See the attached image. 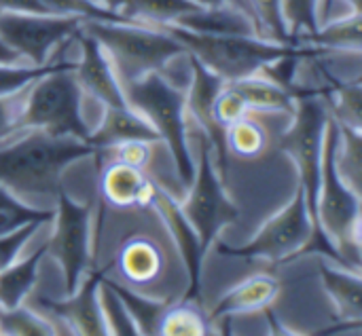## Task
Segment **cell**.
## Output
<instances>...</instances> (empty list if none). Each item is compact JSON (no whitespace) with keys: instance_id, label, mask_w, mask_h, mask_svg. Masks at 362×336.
<instances>
[{"instance_id":"obj_1","label":"cell","mask_w":362,"mask_h":336,"mask_svg":"<svg viewBox=\"0 0 362 336\" xmlns=\"http://www.w3.org/2000/svg\"><path fill=\"white\" fill-rule=\"evenodd\" d=\"M95 148L70 136L23 129V136L0 148V186L13 195H49L62 191V172Z\"/></svg>"},{"instance_id":"obj_2","label":"cell","mask_w":362,"mask_h":336,"mask_svg":"<svg viewBox=\"0 0 362 336\" xmlns=\"http://www.w3.org/2000/svg\"><path fill=\"white\" fill-rule=\"evenodd\" d=\"M98 40L121 83H132L148 72H163L170 61L187 55L185 47L163 28L134 21H83Z\"/></svg>"},{"instance_id":"obj_3","label":"cell","mask_w":362,"mask_h":336,"mask_svg":"<svg viewBox=\"0 0 362 336\" xmlns=\"http://www.w3.org/2000/svg\"><path fill=\"white\" fill-rule=\"evenodd\" d=\"M337 123L331 116L325 131L316 222L341 254L344 267L361 271V193H356L335 167Z\"/></svg>"},{"instance_id":"obj_4","label":"cell","mask_w":362,"mask_h":336,"mask_svg":"<svg viewBox=\"0 0 362 336\" xmlns=\"http://www.w3.org/2000/svg\"><path fill=\"white\" fill-rule=\"evenodd\" d=\"M72 68L74 64L62 61L25 89L19 114L21 131L40 129L51 136H70L87 142L91 129L81 114V87Z\"/></svg>"},{"instance_id":"obj_5","label":"cell","mask_w":362,"mask_h":336,"mask_svg":"<svg viewBox=\"0 0 362 336\" xmlns=\"http://www.w3.org/2000/svg\"><path fill=\"white\" fill-rule=\"evenodd\" d=\"M125 100L136 108L159 133L172 152L176 163L178 178L185 188L193 182L195 165L187 144V125H185V91L168 83L161 72H148L138 80L121 83Z\"/></svg>"},{"instance_id":"obj_6","label":"cell","mask_w":362,"mask_h":336,"mask_svg":"<svg viewBox=\"0 0 362 336\" xmlns=\"http://www.w3.org/2000/svg\"><path fill=\"white\" fill-rule=\"evenodd\" d=\"M168 34H172L206 70L223 78L225 83L257 74L272 59L293 51L297 44H284L276 40H267L261 36H212V34H195L178 25H159Z\"/></svg>"},{"instance_id":"obj_7","label":"cell","mask_w":362,"mask_h":336,"mask_svg":"<svg viewBox=\"0 0 362 336\" xmlns=\"http://www.w3.org/2000/svg\"><path fill=\"white\" fill-rule=\"evenodd\" d=\"M293 125L280 138L278 148L286 152L299 169V186L303 188L310 214L316 222V199L320 186V163L325 148V131L331 119L329 106L316 91H305L297 97L293 110Z\"/></svg>"},{"instance_id":"obj_8","label":"cell","mask_w":362,"mask_h":336,"mask_svg":"<svg viewBox=\"0 0 362 336\" xmlns=\"http://www.w3.org/2000/svg\"><path fill=\"white\" fill-rule=\"evenodd\" d=\"M214 150L208 138H199V165L195 169L193 182L189 184V195L180 203L182 214L197 233L202 252L206 254L218 233L231 224L240 212L225 193L223 176L214 167Z\"/></svg>"},{"instance_id":"obj_9","label":"cell","mask_w":362,"mask_h":336,"mask_svg":"<svg viewBox=\"0 0 362 336\" xmlns=\"http://www.w3.org/2000/svg\"><path fill=\"white\" fill-rule=\"evenodd\" d=\"M312 231H314V218L310 214L303 188L299 186L295 197L288 201V205L280 210L278 214H274L246 246L231 248V246L221 244L218 250L225 256L259 258V260L278 265V263L299 256Z\"/></svg>"},{"instance_id":"obj_10","label":"cell","mask_w":362,"mask_h":336,"mask_svg":"<svg viewBox=\"0 0 362 336\" xmlns=\"http://www.w3.org/2000/svg\"><path fill=\"white\" fill-rule=\"evenodd\" d=\"M83 19L55 13H0V38L25 64L45 66L55 49L66 47Z\"/></svg>"},{"instance_id":"obj_11","label":"cell","mask_w":362,"mask_h":336,"mask_svg":"<svg viewBox=\"0 0 362 336\" xmlns=\"http://www.w3.org/2000/svg\"><path fill=\"white\" fill-rule=\"evenodd\" d=\"M55 201V229L47 241V254L59 263L66 292L72 294L83 282L91 263V205L76 203L66 195L64 188L57 193Z\"/></svg>"},{"instance_id":"obj_12","label":"cell","mask_w":362,"mask_h":336,"mask_svg":"<svg viewBox=\"0 0 362 336\" xmlns=\"http://www.w3.org/2000/svg\"><path fill=\"white\" fill-rule=\"evenodd\" d=\"M76 44L81 49V57L74 64L72 74L81 91L95 97L100 104H104V108L127 106L123 85L98 40L81 28L76 32Z\"/></svg>"},{"instance_id":"obj_13","label":"cell","mask_w":362,"mask_h":336,"mask_svg":"<svg viewBox=\"0 0 362 336\" xmlns=\"http://www.w3.org/2000/svg\"><path fill=\"white\" fill-rule=\"evenodd\" d=\"M189 57V66H191V85L189 91L185 93V110H189V114L193 116V121L202 127L204 136L208 138V142L212 144V150L216 155V163H218V174L225 176L227 172V142H225V129L216 123L214 114H212V106L214 100L218 95V91L223 89L225 80L218 78L216 74H212L210 70H206L197 59Z\"/></svg>"},{"instance_id":"obj_14","label":"cell","mask_w":362,"mask_h":336,"mask_svg":"<svg viewBox=\"0 0 362 336\" xmlns=\"http://www.w3.org/2000/svg\"><path fill=\"white\" fill-rule=\"evenodd\" d=\"M104 275L93 271L78 284V288L68 294L66 301H49L40 299L42 311L49 313L53 320H59L68 326V332L81 336H104L106 326L100 311L98 301V286Z\"/></svg>"},{"instance_id":"obj_15","label":"cell","mask_w":362,"mask_h":336,"mask_svg":"<svg viewBox=\"0 0 362 336\" xmlns=\"http://www.w3.org/2000/svg\"><path fill=\"white\" fill-rule=\"evenodd\" d=\"M157 184L146 176V169H138L119 161L100 165V197L104 205L115 210H146L153 208Z\"/></svg>"},{"instance_id":"obj_16","label":"cell","mask_w":362,"mask_h":336,"mask_svg":"<svg viewBox=\"0 0 362 336\" xmlns=\"http://www.w3.org/2000/svg\"><path fill=\"white\" fill-rule=\"evenodd\" d=\"M153 208L159 212V216L163 218L182 260H185V267L189 271V280H191V286H189V296L187 299H195L197 296V288H199V269H202V258H204V252H202V246H199V239H197V233L195 229L191 227V222L187 220V216L182 214L180 210V203L161 186H157L155 191V199H153Z\"/></svg>"},{"instance_id":"obj_17","label":"cell","mask_w":362,"mask_h":336,"mask_svg":"<svg viewBox=\"0 0 362 336\" xmlns=\"http://www.w3.org/2000/svg\"><path fill=\"white\" fill-rule=\"evenodd\" d=\"M172 25L185 28L195 34L212 36H259L252 15L240 2L233 0L214 6H197Z\"/></svg>"},{"instance_id":"obj_18","label":"cell","mask_w":362,"mask_h":336,"mask_svg":"<svg viewBox=\"0 0 362 336\" xmlns=\"http://www.w3.org/2000/svg\"><path fill=\"white\" fill-rule=\"evenodd\" d=\"M280 296V282L269 273H257L233 286L208 316L210 322L231 316H250L269 309Z\"/></svg>"},{"instance_id":"obj_19","label":"cell","mask_w":362,"mask_h":336,"mask_svg":"<svg viewBox=\"0 0 362 336\" xmlns=\"http://www.w3.org/2000/svg\"><path fill=\"white\" fill-rule=\"evenodd\" d=\"M115 263L119 275L136 288L155 284L165 265L159 244L146 235H132L123 239Z\"/></svg>"},{"instance_id":"obj_20","label":"cell","mask_w":362,"mask_h":336,"mask_svg":"<svg viewBox=\"0 0 362 336\" xmlns=\"http://www.w3.org/2000/svg\"><path fill=\"white\" fill-rule=\"evenodd\" d=\"M129 140H144L153 144L159 140V133L136 108L127 104L119 108H106L100 125L89 131L87 144L93 148H108Z\"/></svg>"},{"instance_id":"obj_21","label":"cell","mask_w":362,"mask_h":336,"mask_svg":"<svg viewBox=\"0 0 362 336\" xmlns=\"http://www.w3.org/2000/svg\"><path fill=\"white\" fill-rule=\"evenodd\" d=\"M362 13H346L318 25V30L305 36L301 42L312 51L325 53H350L361 55Z\"/></svg>"},{"instance_id":"obj_22","label":"cell","mask_w":362,"mask_h":336,"mask_svg":"<svg viewBox=\"0 0 362 336\" xmlns=\"http://www.w3.org/2000/svg\"><path fill=\"white\" fill-rule=\"evenodd\" d=\"M320 280L341 322H362L361 271L320 265Z\"/></svg>"},{"instance_id":"obj_23","label":"cell","mask_w":362,"mask_h":336,"mask_svg":"<svg viewBox=\"0 0 362 336\" xmlns=\"http://www.w3.org/2000/svg\"><path fill=\"white\" fill-rule=\"evenodd\" d=\"M229 85L244 97L250 112H291L293 114L297 97L305 93V91L284 89L261 74H250V76L231 80Z\"/></svg>"},{"instance_id":"obj_24","label":"cell","mask_w":362,"mask_h":336,"mask_svg":"<svg viewBox=\"0 0 362 336\" xmlns=\"http://www.w3.org/2000/svg\"><path fill=\"white\" fill-rule=\"evenodd\" d=\"M47 256V244L32 252L28 258L13 260L8 267L0 271V307L11 309L25 301L32 288L38 282V269L42 258Z\"/></svg>"},{"instance_id":"obj_25","label":"cell","mask_w":362,"mask_h":336,"mask_svg":"<svg viewBox=\"0 0 362 336\" xmlns=\"http://www.w3.org/2000/svg\"><path fill=\"white\" fill-rule=\"evenodd\" d=\"M225 142L227 150L235 155L238 159H257L261 157L269 146V133L261 121H257L252 114H246L244 119L231 123L225 129Z\"/></svg>"},{"instance_id":"obj_26","label":"cell","mask_w":362,"mask_h":336,"mask_svg":"<svg viewBox=\"0 0 362 336\" xmlns=\"http://www.w3.org/2000/svg\"><path fill=\"white\" fill-rule=\"evenodd\" d=\"M210 318L197 303L187 299L174 307H165L157 326V335L163 336H204L210 335Z\"/></svg>"},{"instance_id":"obj_27","label":"cell","mask_w":362,"mask_h":336,"mask_svg":"<svg viewBox=\"0 0 362 336\" xmlns=\"http://www.w3.org/2000/svg\"><path fill=\"white\" fill-rule=\"evenodd\" d=\"M195 8L197 4H193L191 0H129L123 15L132 21L159 28L176 23L182 15Z\"/></svg>"},{"instance_id":"obj_28","label":"cell","mask_w":362,"mask_h":336,"mask_svg":"<svg viewBox=\"0 0 362 336\" xmlns=\"http://www.w3.org/2000/svg\"><path fill=\"white\" fill-rule=\"evenodd\" d=\"M337 123V121H335ZM335 167L339 176L361 193L362 140L361 129H352L337 123V142H335Z\"/></svg>"},{"instance_id":"obj_29","label":"cell","mask_w":362,"mask_h":336,"mask_svg":"<svg viewBox=\"0 0 362 336\" xmlns=\"http://www.w3.org/2000/svg\"><path fill=\"white\" fill-rule=\"evenodd\" d=\"M53 214H55V210L32 208V205L23 203L17 195H13L4 186H0V235L13 233L19 227L30 224V222H38V224L51 222Z\"/></svg>"},{"instance_id":"obj_30","label":"cell","mask_w":362,"mask_h":336,"mask_svg":"<svg viewBox=\"0 0 362 336\" xmlns=\"http://www.w3.org/2000/svg\"><path fill=\"white\" fill-rule=\"evenodd\" d=\"M110 288L117 292V296L121 299V303L125 305L127 313L132 316L136 328H138V335H157V326H159V320H161V313L163 309L168 307L165 303H159V301H151L146 296H140L136 294L134 290L108 280Z\"/></svg>"},{"instance_id":"obj_31","label":"cell","mask_w":362,"mask_h":336,"mask_svg":"<svg viewBox=\"0 0 362 336\" xmlns=\"http://www.w3.org/2000/svg\"><path fill=\"white\" fill-rule=\"evenodd\" d=\"M59 330L53 326V320L38 316L34 309L21 305L2 309L0 307V335L6 336H53Z\"/></svg>"},{"instance_id":"obj_32","label":"cell","mask_w":362,"mask_h":336,"mask_svg":"<svg viewBox=\"0 0 362 336\" xmlns=\"http://www.w3.org/2000/svg\"><path fill=\"white\" fill-rule=\"evenodd\" d=\"M280 8L291 42H301L320 25V0H280Z\"/></svg>"},{"instance_id":"obj_33","label":"cell","mask_w":362,"mask_h":336,"mask_svg":"<svg viewBox=\"0 0 362 336\" xmlns=\"http://www.w3.org/2000/svg\"><path fill=\"white\" fill-rule=\"evenodd\" d=\"M98 301H100V311L104 318V326L106 332L115 336H136L138 328L132 320V316L127 313L125 305L121 303V299L117 296V292L110 288L108 280H100L98 286Z\"/></svg>"},{"instance_id":"obj_34","label":"cell","mask_w":362,"mask_h":336,"mask_svg":"<svg viewBox=\"0 0 362 336\" xmlns=\"http://www.w3.org/2000/svg\"><path fill=\"white\" fill-rule=\"evenodd\" d=\"M246 4H248V11H250L255 23H257L261 38L293 44L291 36L286 32L284 19H282L280 0H246Z\"/></svg>"},{"instance_id":"obj_35","label":"cell","mask_w":362,"mask_h":336,"mask_svg":"<svg viewBox=\"0 0 362 336\" xmlns=\"http://www.w3.org/2000/svg\"><path fill=\"white\" fill-rule=\"evenodd\" d=\"M333 104L329 108L331 116L346 127L361 129V80L354 83H337L333 85Z\"/></svg>"},{"instance_id":"obj_36","label":"cell","mask_w":362,"mask_h":336,"mask_svg":"<svg viewBox=\"0 0 362 336\" xmlns=\"http://www.w3.org/2000/svg\"><path fill=\"white\" fill-rule=\"evenodd\" d=\"M49 13L55 15H68V17H78L83 21H132L125 15L112 13L93 0H40ZM138 23V21H134Z\"/></svg>"},{"instance_id":"obj_37","label":"cell","mask_w":362,"mask_h":336,"mask_svg":"<svg viewBox=\"0 0 362 336\" xmlns=\"http://www.w3.org/2000/svg\"><path fill=\"white\" fill-rule=\"evenodd\" d=\"M62 61H49L45 66H32V64H0V97L17 93L25 87H30L38 76L51 72Z\"/></svg>"},{"instance_id":"obj_38","label":"cell","mask_w":362,"mask_h":336,"mask_svg":"<svg viewBox=\"0 0 362 336\" xmlns=\"http://www.w3.org/2000/svg\"><path fill=\"white\" fill-rule=\"evenodd\" d=\"M212 114H214L216 123H218L223 129H227L231 123H235V121L244 119L246 114H250V108H248V104L244 102V97H242L229 83H225L223 89L218 91L216 100H214Z\"/></svg>"},{"instance_id":"obj_39","label":"cell","mask_w":362,"mask_h":336,"mask_svg":"<svg viewBox=\"0 0 362 336\" xmlns=\"http://www.w3.org/2000/svg\"><path fill=\"white\" fill-rule=\"evenodd\" d=\"M25 89L0 97V144L8 142L13 136L21 133V129H19V114H21Z\"/></svg>"},{"instance_id":"obj_40","label":"cell","mask_w":362,"mask_h":336,"mask_svg":"<svg viewBox=\"0 0 362 336\" xmlns=\"http://www.w3.org/2000/svg\"><path fill=\"white\" fill-rule=\"evenodd\" d=\"M40 224L38 222H30V224H23L19 227L17 231L13 233H6V235H0V271L4 267H8L21 252V248L28 244V239L34 235V231L38 229Z\"/></svg>"},{"instance_id":"obj_41","label":"cell","mask_w":362,"mask_h":336,"mask_svg":"<svg viewBox=\"0 0 362 336\" xmlns=\"http://www.w3.org/2000/svg\"><path fill=\"white\" fill-rule=\"evenodd\" d=\"M0 13H49L40 0H0Z\"/></svg>"},{"instance_id":"obj_42","label":"cell","mask_w":362,"mask_h":336,"mask_svg":"<svg viewBox=\"0 0 362 336\" xmlns=\"http://www.w3.org/2000/svg\"><path fill=\"white\" fill-rule=\"evenodd\" d=\"M0 64H25V61L13 49H8L4 40L0 38Z\"/></svg>"},{"instance_id":"obj_43","label":"cell","mask_w":362,"mask_h":336,"mask_svg":"<svg viewBox=\"0 0 362 336\" xmlns=\"http://www.w3.org/2000/svg\"><path fill=\"white\" fill-rule=\"evenodd\" d=\"M93 2L108 8V11H112V13H119V15H123L125 6L129 4V0H93Z\"/></svg>"},{"instance_id":"obj_44","label":"cell","mask_w":362,"mask_h":336,"mask_svg":"<svg viewBox=\"0 0 362 336\" xmlns=\"http://www.w3.org/2000/svg\"><path fill=\"white\" fill-rule=\"evenodd\" d=\"M193 4H197V6H214V4H221V2H229V0H191ZM233 2H240L246 11H248V4H246V0H233ZM250 13V11H248Z\"/></svg>"},{"instance_id":"obj_45","label":"cell","mask_w":362,"mask_h":336,"mask_svg":"<svg viewBox=\"0 0 362 336\" xmlns=\"http://www.w3.org/2000/svg\"><path fill=\"white\" fill-rule=\"evenodd\" d=\"M327 11H329V0H320V23L327 19Z\"/></svg>"}]
</instances>
